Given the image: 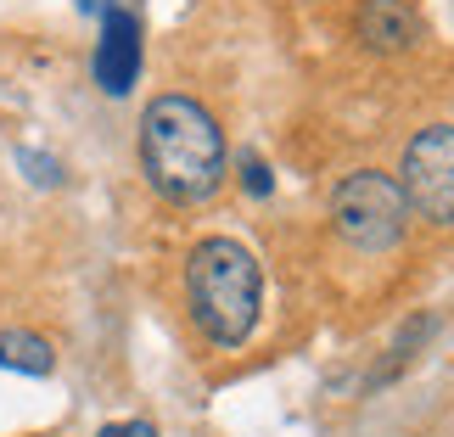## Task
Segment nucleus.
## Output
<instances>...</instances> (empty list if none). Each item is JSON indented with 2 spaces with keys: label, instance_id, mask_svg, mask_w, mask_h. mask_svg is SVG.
Returning <instances> with one entry per match:
<instances>
[{
  "label": "nucleus",
  "instance_id": "nucleus-1",
  "mask_svg": "<svg viewBox=\"0 0 454 437\" xmlns=\"http://www.w3.org/2000/svg\"><path fill=\"white\" fill-rule=\"evenodd\" d=\"M135 157H141L146 185L174 207H202L224 191L231 174V152H224L219 118L202 107L197 96H157L141 113V135H135Z\"/></svg>",
  "mask_w": 454,
  "mask_h": 437
},
{
  "label": "nucleus",
  "instance_id": "nucleus-2",
  "mask_svg": "<svg viewBox=\"0 0 454 437\" xmlns=\"http://www.w3.org/2000/svg\"><path fill=\"white\" fill-rule=\"evenodd\" d=\"M185 308L202 342L241 347L264 314V264L236 236H202L185 253Z\"/></svg>",
  "mask_w": 454,
  "mask_h": 437
},
{
  "label": "nucleus",
  "instance_id": "nucleus-3",
  "mask_svg": "<svg viewBox=\"0 0 454 437\" xmlns=\"http://www.w3.org/2000/svg\"><path fill=\"white\" fill-rule=\"evenodd\" d=\"M331 230H337L342 247H354L364 258L376 253H393L410 230V202H404V185L398 174H381V168H354L331 185Z\"/></svg>",
  "mask_w": 454,
  "mask_h": 437
},
{
  "label": "nucleus",
  "instance_id": "nucleus-4",
  "mask_svg": "<svg viewBox=\"0 0 454 437\" xmlns=\"http://www.w3.org/2000/svg\"><path fill=\"white\" fill-rule=\"evenodd\" d=\"M398 185H404V202L421 224L454 230V124L415 129L404 163H398Z\"/></svg>",
  "mask_w": 454,
  "mask_h": 437
},
{
  "label": "nucleus",
  "instance_id": "nucleus-5",
  "mask_svg": "<svg viewBox=\"0 0 454 437\" xmlns=\"http://www.w3.org/2000/svg\"><path fill=\"white\" fill-rule=\"evenodd\" d=\"M141 62H146V40H141V17L113 6L101 17V40H96V57H90V74H96V90L101 96H129L135 79H141Z\"/></svg>",
  "mask_w": 454,
  "mask_h": 437
},
{
  "label": "nucleus",
  "instance_id": "nucleus-6",
  "mask_svg": "<svg viewBox=\"0 0 454 437\" xmlns=\"http://www.w3.org/2000/svg\"><path fill=\"white\" fill-rule=\"evenodd\" d=\"M354 40L371 57H404L421 45V12L410 0H359L354 12Z\"/></svg>",
  "mask_w": 454,
  "mask_h": 437
},
{
  "label": "nucleus",
  "instance_id": "nucleus-7",
  "mask_svg": "<svg viewBox=\"0 0 454 437\" xmlns=\"http://www.w3.org/2000/svg\"><path fill=\"white\" fill-rule=\"evenodd\" d=\"M0 371L51 376V371H57V347H51L40 331H0Z\"/></svg>",
  "mask_w": 454,
  "mask_h": 437
},
{
  "label": "nucleus",
  "instance_id": "nucleus-8",
  "mask_svg": "<svg viewBox=\"0 0 454 437\" xmlns=\"http://www.w3.org/2000/svg\"><path fill=\"white\" fill-rule=\"evenodd\" d=\"M236 180H241V191H247V197H258V202H264L270 191H275V174H270V163H264V157H253V152L236 163Z\"/></svg>",
  "mask_w": 454,
  "mask_h": 437
},
{
  "label": "nucleus",
  "instance_id": "nucleus-9",
  "mask_svg": "<svg viewBox=\"0 0 454 437\" xmlns=\"http://www.w3.org/2000/svg\"><path fill=\"white\" fill-rule=\"evenodd\" d=\"M17 168H23L34 185H57L62 180V163H57V157H45V152H17Z\"/></svg>",
  "mask_w": 454,
  "mask_h": 437
},
{
  "label": "nucleus",
  "instance_id": "nucleus-10",
  "mask_svg": "<svg viewBox=\"0 0 454 437\" xmlns=\"http://www.w3.org/2000/svg\"><path fill=\"white\" fill-rule=\"evenodd\" d=\"M96 437H163V432H157L152 421H107Z\"/></svg>",
  "mask_w": 454,
  "mask_h": 437
},
{
  "label": "nucleus",
  "instance_id": "nucleus-11",
  "mask_svg": "<svg viewBox=\"0 0 454 437\" xmlns=\"http://www.w3.org/2000/svg\"><path fill=\"white\" fill-rule=\"evenodd\" d=\"M74 6H79L84 17H107V12L118 6V0H74Z\"/></svg>",
  "mask_w": 454,
  "mask_h": 437
}]
</instances>
